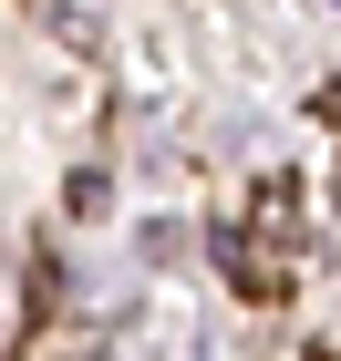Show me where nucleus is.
I'll return each instance as SVG.
<instances>
[{
    "label": "nucleus",
    "instance_id": "1",
    "mask_svg": "<svg viewBox=\"0 0 341 361\" xmlns=\"http://www.w3.org/2000/svg\"><path fill=\"white\" fill-rule=\"evenodd\" d=\"M104 207H114V186H104V176L83 166V176H73V217H104Z\"/></svg>",
    "mask_w": 341,
    "mask_h": 361
}]
</instances>
